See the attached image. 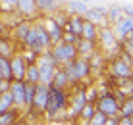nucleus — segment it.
<instances>
[{
	"label": "nucleus",
	"instance_id": "nucleus-1",
	"mask_svg": "<svg viewBox=\"0 0 133 125\" xmlns=\"http://www.w3.org/2000/svg\"><path fill=\"white\" fill-rule=\"evenodd\" d=\"M68 102H70V89L48 85V102H46L43 117L46 119V121L64 119L66 110H68Z\"/></svg>",
	"mask_w": 133,
	"mask_h": 125
},
{
	"label": "nucleus",
	"instance_id": "nucleus-2",
	"mask_svg": "<svg viewBox=\"0 0 133 125\" xmlns=\"http://www.w3.org/2000/svg\"><path fill=\"white\" fill-rule=\"evenodd\" d=\"M106 62L108 64H104V69H106V73L110 75V79L116 81L118 87L123 85L125 81L133 79V66H131V64H127L120 54H118V56L108 58Z\"/></svg>",
	"mask_w": 133,
	"mask_h": 125
},
{
	"label": "nucleus",
	"instance_id": "nucleus-3",
	"mask_svg": "<svg viewBox=\"0 0 133 125\" xmlns=\"http://www.w3.org/2000/svg\"><path fill=\"white\" fill-rule=\"evenodd\" d=\"M97 46H98V52L104 60L118 56L120 52V40L116 39L112 27L110 25H100L98 27V35H97Z\"/></svg>",
	"mask_w": 133,
	"mask_h": 125
},
{
	"label": "nucleus",
	"instance_id": "nucleus-4",
	"mask_svg": "<svg viewBox=\"0 0 133 125\" xmlns=\"http://www.w3.org/2000/svg\"><path fill=\"white\" fill-rule=\"evenodd\" d=\"M95 108H97L98 112L106 114L108 117H112V115H120V100L116 98L114 91L104 89V91L98 92L97 100H95Z\"/></svg>",
	"mask_w": 133,
	"mask_h": 125
},
{
	"label": "nucleus",
	"instance_id": "nucleus-5",
	"mask_svg": "<svg viewBox=\"0 0 133 125\" xmlns=\"http://www.w3.org/2000/svg\"><path fill=\"white\" fill-rule=\"evenodd\" d=\"M46 102H48V85L37 83V91H35V96H33V102H31V110L25 114V117H29V119H41L44 115Z\"/></svg>",
	"mask_w": 133,
	"mask_h": 125
},
{
	"label": "nucleus",
	"instance_id": "nucleus-6",
	"mask_svg": "<svg viewBox=\"0 0 133 125\" xmlns=\"http://www.w3.org/2000/svg\"><path fill=\"white\" fill-rule=\"evenodd\" d=\"M48 50H50V54L56 58L58 66H64V64H68V62H71V60L77 58V44L66 43V40L54 43Z\"/></svg>",
	"mask_w": 133,
	"mask_h": 125
},
{
	"label": "nucleus",
	"instance_id": "nucleus-7",
	"mask_svg": "<svg viewBox=\"0 0 133 125\" xmlns=\"http://www.w3.org/2000/svg\"><path fill=\"white\" fill-rule=\"evenodd\" d=\"M14 12H16L21 19H31V21L43 16V13L39 12V8H37L35 0H17L16 2V10Z\"/></svg>",
	"mask_w": 133,
	"mask_h": 125
},
{
	"label": "nucleus",
	"instance_id": "nucleus-8",
	"mask_svg": "<svg viewBox=\"0 0 133 125\" xmlns=\"http://www.w3.org/2000/svg\"><path fill=\"white\" fill-rule=\"evenodd\" d=\"M73 69H75V75H77V81L81 85H87L93 75V67H91V60L89 58H83V56H77L73 60Z\"/></svg>",
	"mask_w": 133,
	"mask_h": 125
},
{
	"label": "nucleus",
	"instance_id": "nucleus-9",
	"mask_svg": "<svg viewBox=\"0 0 133 125\" xmlns=\"http://www.w3.org/2000/svg\"><path fill=\"white\" fill-rule=\"evenodd\" d=\"M8 91L12 92V98H14L16 108H19L21 112H23L25 110V81L23 79H12Z\"/></svg>",
	"mask_w": 133,
	"mask_h": 125
},
{
	"label": "nucleus",
	"instance_id": "nucleus-10",
	"mask_svg": "<svg viewBox=\"0 0 133 125\" xmlns=\"http://www.w3.org/2000/svg\"><path fill=\"white\" fill-rule=\"evenodd\" d=\"M110 27H112V31H114V35H116L118 40L125 39L127 35L133 33V16H123L120 21H116Z\"/></svg>",
	"mask_w": 133,
	"mask_h": 125
},
{
	"label": "nucleus",
	"instance_id": "nucleus-11",
	"mask_svg": "<svg viewBox=\"0 0 133 125\" xmlns=\"http://www.w3.org/2000/svg\"><path fill=\"white\" fill-rule=\"evenodd\" d=\"M25 67H27V62H25V58L21 56V52L17 50V52L10 58L12 79H23V77H25Z\"/></svg>",
	"mask_w": 133,
	"mask_h": 125
},
{
	"label": "nucleus",
	"instance_id": "nucleus-12",
	"mask_svg": "<svg viewBox=\"0 0 133 125\" xmlns=\"http://www.w3.org/2000/svg\"><path fill=\"white\" fill-rule=\"evenodd\" d=\"M83 17L85 19H89V21H93V23H97V25H108L106 23V8L104 6H89L87 8V12L83 13Z\"/></svg>",
	"mask_w": 133,
	"mask_h": 125
},
{
	"label": "nucleus",
	"instance_id": "nucleus-13",
	"mask_svg": "<svg viewBox=\"0 0 133 125\" xmlns=\"http://www.w3.org/2000/svg\"><path fill=\"white\" fill-rule=\"evenodd\" d=\"M77 56H83V58H93L95 54L98 52V46L97 40H89V39H77Z\"/></svg>",
	"mask_w": 133,
	"mask_h": 125
},
{
	"label": "nucleus",
	"instance_id": "nucleus-14",
	"mask_svg": "<svg viewBox=\"0 0 133 125\" xmlns=\"http://www.w3.org/2000/svg\"><path fill=\"white\" fill-rule=\"evenodd\" d=\"M43 23H44V27H46V31H48L50 43H52V44H54V43H60V40H62V35H64V27H60L50 16H44V17H43Z\"/></svg>",
	"mask_w": 133,
	"mask_h": 125
},
{
	"label": "nucleus",
	"instance_id": "nucleus-15",
	"mask_svg": "<svg viewBox=\"0 0 133 125\" xmlns=\"http://www.w3.org/2000/svg\"><path fill=\"white\" fill-rule=\"evenodd\" d=\"M23 112H21L19 108H10L6 110V112L0 114V125H12V123H23Z\"/></svg>",
	"mask_w": 133,
	"mask_h": 125
},
{
	"label": "nucleus",
	"instance_id": "nucleus-16",
	"mask_svg": "<svg viewBox=\"0 0 133 125\" xmlns=\"http://www.w3.org/2000/svg\"><path fill=\"white\" fill-rule=\"evenodd\" d=\"M97 35H98V25L89 19L83 17V25H81V39H89V40H97Z\"/></svg>",
	"mask_w": 133,
	"mask_h": 125
},
{
	"label": "nucleus",
	"instance_id": "nucleus-17",
	"mask_svg": "<svg viewBox=\"0 0 133 125\" xmlns=\"http://www.w3.org/2000/svg\"><path fill=\"white\" fill-rule=\"evenodd\" d=\"M17 44L14 43V39H8V37H0V56L12 58L14 54L17 52Z\"/></svg>",
	"mask_w": 133,
	"mask_h": 125
},
{
	"label": "nucleus",
	"instance_id": "nucleus-18",
	"mask_svg": "<svg viewBox=\"0 0 133 125\" xmlns=\"http://www.w3.org/2000/svg\"><path fill=\"white\" fill-rule=\"evenodd\" d=\"M123 16H125V13H123L120 4H114V6L106 8V23H108V25H114V23L120 21Z\"/></svg>",
	"mask_w": 133,
	"mask_h": 125
},
{
	"label": "nucleus",
	"instance_id": "nucleus-19",
	"mask_svg": "<svg viewBox=\"0 0 133 125\" xmlns=\"http://www.w3.org/2000/svg\"><path fill=\"white\" fill-rule=\"evenodd\" d=\"M35 2H37L39 12L44 13V16H48V13L56 12L58 8H60V2H58V0H35Z\"/></svg>",
	"mask_w": 133,
	"mask_h": 125
},
{
	"label": "nucleus",
	"instance_id": "nucleus-20",
	"mask_svg": "<svg viewBox=\"0 0 133 125\" xmlns=\"http://www.w3.org/2000/svg\"><path fill=\"white\" fill-rule=\"evenodd\" d=\"M50 85H54V87H62V89H70V83H68L66 71L62 69V66H58V67H56V71H54V75H52V81H50Z\"/></svg>",
	"mask_w": 133,
	"mask_h": 125
},
{
	"label": "nucleus",
	"instance_id": "nucleus-21",
	"mask_svg": "<svg viewBox=\"0 0 133 125\" xmlns=\"http://www.w3.org/2000/svg\"><path fill=\"white\" fill-rule=\"evenodd\" d=\"M23 81H27V83H35V85L39 83V66H37V62H27Z\"/></svg>",
	"mask_w": 133,
	"mask_h": 125
},
{
	"label": "nucleus",
	"instance_id": "nucleus-22",
	"mask_svg": "<svg viewBox=\"0 0 133 125\" xmlns=\"http://www.w3.org/2000/svg\"><path fill=\"white\" fill-rule=\"evenodd\" d=\"M66 6L70 13H79V16H83L87 12V8H89V4L87 2H81V0H66Z\"/></svg>",
	"mask_w": 133,
	"mask_h": 125
},
{
	"label": "nucleus",
	"instance_id": "nucleus-23",
	"mask_svg": "<svg viewBox=\"0 0 133 125\" xmlns=\"http://www.w3.org/2000/svg\"><path fill=\"white\" fill-rule=\"evenodd\" d=\"M35 91H37V85H35V83H27V81H25V110H23V117H25V114L31 110V102H33Z\"/></svg>",
	"mask_w": 133,
	"mask_h": 125
},
{
	"label": "nucleus",
	"instance_id": "nucleus-24",
	"mask_svg": "<svg viewBox=\"0 0 133 125\" xmlns=\"http://www.w3.org/2000/svg\"><path fill=\"white\" fill-rule=\"evenodd\" d=\"M14 98H12V92L10 91H4V92H0V114L2 112H6V110H10L14 108Z\"/></svg>",
	"mask_w": 133,
	"mask_h": 125
},
{
	"label": "nucleus",
	"instance_id": "nucleus-25",
	"mask_svg": "<svg viewBox=\"0 0 133 125\" xmlns=\"http://www.w3.org/2000/svg\"><path fill=\"white\" fill-rule=\"evenodd\" d=\"M95 112H97L95 104H93V102H85V106L81 108V114H79V119H77V121H81V123H89L91 115H93Z\"/></svg>",
	"mask_w": 133,
	"mask_h": 125
},
{
	"label": "nucleus",
	"instance_id": "nucleus-26",
	"mask_svg": "<svg viewBox=\"0 0 133 125\" xmlns=\"http://www.w3.org/2000/svg\"><path fill=\"white\" fill-rule=\"evenodd\" d=\"M120 115H133V94L125 96L120 102Z\"/></svg>",
	"mask_w": 133,
	"mask_h": 125
},
{
	"label": "nucleus",
	"instance_id": "nucleus-27",
	"mask_svg": "<svg viewBox=\"0 0 133 125\" xmlns=\"http://www.w3.org/2000/svg\"><path fill=\"white\" fill-rule=\"evenodd\" d=\"M0 77L12 81V71H10V58L0 56Z\"/></svg>",
	"mask_w": 133,
	"mask_h": 125
},
{
	"label": "nucleus",
	"instance_id": "nucleus-28",
	"mask_svg": "<svg viewBox=\"0 0 133 125\" xmlns=\"http://www.w3.org/2000/svg\"><path fill=\"white\" fill-rule=\"evenodd\" d=\"M89 123H91V125H106V123H108V115L97 110V112H95L93 115H91Z\"/></svg>",
	"mask_w": 133,
	"mask_h": 125
},
{
	"label": "nucleus",
	"instance_id": "nucleus-29",
	"mask_svg": "<svg viewBox=\"0 0 133 125\" xmlns=\"http://www.w3.org/2000/svg\"><path fill=\"white\" fill-rule=\"evenodd\" d=\"M16 2L17 0H0V12L2 13H10L16 10Z\"/></svg>",
	"mask_w": 133,
	"mask_h": 125
},
{
	"label": "nucleus",
	"instance_id": "nucleus-30",
	"mask_svg": "<svg viewBox=\"0 0 133 125\" xmlns=\"http://www.w3.org/2000/svg\"><path fill=\"white\" fill-rule=\"evenodd\" d=\"M133 115H120V125H131Z\"/></svg>",
	"mask_w": 133,
	"mask_h": 125
},
{
	"label": "nucleus",
	"instance_id": "nucleus-31",
	"mask_svg": "<svg viewBox=\"0 0 133 125\" xmlns=\"http://www.w3.org/2000/svg\"><path fill=\"white\" fill-rule=\"evenodd\" d=\"M8 89H10V81L0 77V92H4V91H8Z\"/></svg>",
	"mask_w": 133,
	"mask_h": 125
},
{
	"label": "nucleus",
	"instance_id": "nucleus-32",
	"mask_svg": "<svg viewBox=\"0 0 133 125\" xmlns=\"http://www.w3.org/2000/svg\"><path fill=\"white\" fill-rule=\"evenodd\" d=\"M122 10H123V13H125V16H133V8H131L129 2H127V4H122Z\"/></svg>",
	"mask_w": 133,
	"mask_h": 125
},
{
	"label": "nucleus",
	"instance_id": "nucleus-33",
	"mask_svg": "<svg viewBox=\"0 0 133 125\" xmlns=\"http://www.w3.org/2000/svg\"><path fill=\"white\" fill-rule=\"evenodd\" d=\"M0 17H2V12H0Z\"/></svg>",
	"mask_w": 133,
	"mask_h": 125
}]
</instances>
